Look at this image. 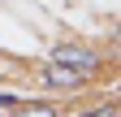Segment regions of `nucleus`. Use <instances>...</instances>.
I'll return each mask as SVG.
<instances>
[{"label":"nucleus","mask_w":121,"mask_h":117,"mask_svg":"<svg viewBox=\"0 0 121 117\" xmlns=\"http://www.w3.org/2000/svg\"><path fill=\"white\" fill-rule=\"evenodd\" d=\"M52 65L69 69V74H78V78H95L99 69H104L99 52L82 48V43H56V48H52Z\"/></svg>","instance_id":"obj_1"},{"label":"nucleus","mask_w":121,"mask_h":117,"mask_svg":"<svg viewBox=\"0 0 121 117\" xmlns=\"http://www.w3.org/2000/svg\"><path fill=\"white\" fill-rule=\"evenodd\" d=\"M43 82H52V87H60V91H78V87H82L86 78H78V74H69V69H60V65H48V69H43Z\"/></svg>","instance_id":"obj_2"},{"label":"nucleus","mask_w":121,"mask_h":117,"mask_svg":"<svg viewBox=\"0 0 121 117\" xmlns=\"http://www.w3.org/2000/svg\"><path fill=\"white\" fill-rule=\"evenodd\" d=\"M9 117H56V104H17L9 108Z\"/></svg>","instance_id":"obj_3"},{"label":"nucleus","mask_w":121,"mask_h":117,"mask_svg":"<svg viewBox=\"0 0 121 117\" xmlns=\"http://www.w3.org/2000/svg\"><path fill=\"white\" fill-rule=\"evenodd\" d=\"M82 117H121V104H99V108H91Z\"/></svg>","instance_id":"obj_4"},{"label":"nucleus","mask_w":121,"mask_h":117,"mask_svg":"<svg viewBox=\"0 0 121 117\" xmlns=\"http://www.w3.org/2000/svg\"><path fill=\"white\" fill-rule=\"evenodd\" d=\"M17 104H22L17 95H9V91H0V108H17Z\"/></svg>","instance_id":"obj_5"},{"label":"nucleus","mask_w":121,"mask_h":117,"mask_svg":"<svg viewBox=\"0 0 121 117\" xmlns=\"http://www.w3.org/2000/svg\"><path fill=\"white\" fill-rule=\"evenodd\" d=\"M112 39H117V43H121V18H117V22H112Z\"/></svg>","instance_id":"obj_6"}]
</instances>
